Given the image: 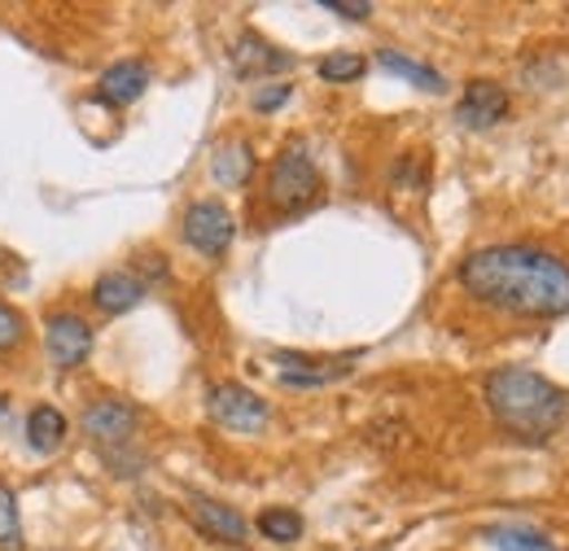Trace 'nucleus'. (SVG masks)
<instances>
[{
    "label": "nucleus",
    "instance_id": "1",
    "mask_svg": "<svg viewBox=\"0 0 569 551\" xmlns=\"http://www.w3.org/2000/svg\"><path fill=\"white\" fill-rule=\"evenodd\" d=\"M460 289L521 320H561L569 315V263L539 246H487L456 268Z\"/></svg>",
    "mask_w": 569,
    "mask_h": 551
},
{
    "label": "nucleus",
    "instance_id": "2",
    "mask_svg": "<svg viewBox=\"0 0 569 551\" xmlns=\"http://www.w3.org/2000/svg\"><path fill=\"white\" fill-rule=\"evenodd\" d=\"M487 408L508 438L539 447L569 420V390L535 368H496L487 377Z\"/></svg>",
    "mask_w": 569,
    "mask_h": 551
},
{
    "label": "nucleus",
    "instance_id": "3",
    "mask_svg": "<svg viewBox=\"0 0 569 551\" xmlns=\"http://www.w3.org/2000/svg\"><path fill=\"white\" fill-rule=\"evenodd\" d=\"M320 198V167L311 162V149L302 140L284 144L268 176V202L281 214H302Z\"/></svg>",
    "mask_w": 569,
    "mask_h": 551
},
{
    "label": "nucleus",
    "instance_id": "4",
    "mask_svg": "<svg viewBox=\"0 0 569 551\" xmlns=\"http://www.w3.org/2000/svg\"><path fill=\"white\" fill-rule=\"evenodd\" d=\"M207 415L228 433H259V429H268L272 408L254 390L223 381V385H211V394H207Z\"/></svg>",
    "mask_w": 569,
    "mask_h": 551
},
{
    "label": "nucleus",
    "instance_id": "5",
    "mask_svg": "<svg viewBox=\"0 0 569 551\" xmlns=\"http://www.w3.org/2000/svg\"><path fill=\"white\" fill-rule=\"evenodd\" d=\"M180 232H184V241H189L198 254L219 259V254H228V246H232V237H237V219L228 214L223 202H193V207L184 210Z\"/></svg>",
    "mask_w": 569,
    "mask_h": 551
},
{
    "label": "nucleus",
    "instance_id": "6",
    "mask_svg": "<svg viewBox=\"0 0 569 551\" xmlns=\"http://www.w3.org/2000/svg\"><path fill=\"white\" fill-rule=\"evenodd\" d=\"M137 424H141V415H137L132 403H123V399H97V403L83 408V429H88V438L106 455H114L119 447H132Z\"/></svg>",
    "mask_w": 569,
    "mask_h": 551
},
{
    "label": "nucleus",
    "instance_id": "7",
    "mask_svg": "<svg viewBox=\"0 0 569 551\" xmlns=\"http://www.w3.org/2000/svg\"><path fill=\"white\" fill-rule=\"evenodd\" d=\"M277 368H281V385L289 390H320V385H333V381H347L351 377V359H311V354H293V350H277L272 354Z\"/></svg>",
    "mask_w": 569,
    "mask_h": 551
},
{
    "label": "nucleus",
    "instance_id": "8",
    "mask_svg": "<svg viewBox=\"0 0 569 551\" xmlns=\"http://www.w3.org/2000/svg\"><path fill=\"white\" fill-rule=\"evenodd\" d=\"M503 119H508V92L499 83H491V79H473L465 88L460 106H456V123L469 128V132H487V128H496Z\"/></svg>",
    "mask_w": 569,
    "mask_h": 551
},
{
    "label": "nucleus",
    "instance_id": "9",
    "mask_svg": "<svg viewBox=\"0 0 569 551\" xmlns=\"http://www.w3.org/2000/svg\"><path fill=\"white\" fill-rule=\"evenodd\" d=\"M189 521L214 543H246V534H250V521L211 494H189Z\"/></svg>",
    "mask_w": 569,
    "mask_h": 551
},
{
    "label": "nucleus",
    "instance_id": "10",
    "mask_svg": "<svg viewBox=\"0 0 569 551\" xmlns=\"http://www.w3.org/2000/svg\"><path fill=\"white\" fill-rule=\"evenodd\" d=\"M44 345H49V354H53L58 368H79V363L88 359V350H92V329H88V320H79L71 311L49 315V324H44Z\"/></svg>",
    "mask_w": 569,
    "mask_h": 551
},
{
    "label": "nucleus",
    "instance_id": "11",
    "mask_svg": "<svg viewBox=\"0 0 569 551\" xmlns=\"http://www.w3.org/2000/svg\"><path fill=\"white\" fill-rule=\"evenodd\" d=\"M293 67V58L277 49V44H268L259 31H241L237 40H232V70L241 74V79H259V74H281V70Z\"/></svg>",
    "mask_w": 569,
    "mask_h": 551
},
{
    "label": "nucleus",
    "instance_id": "12",
    "mask_svg": "<svg viewBox=\"0 0 569 551\" xmlns=\"http://www.w3.org/2000/svg\"><path fill=\"white\" fill-rule=\"evenodd\" d=\"M144 88H149V67L137 62V58L114 62L110 70H101V79H97V97L106 106H132V101L144 97Z\"/></svg>",
    "mask_w": 569,
    "mask_h": 551
},
{
    "label": "nucleus",
    "instance_id": "13",
    "mask_svg": "<svg viewBox=\"0 0 569 551\" xmlns=\"http://www.w3.org/2000/svg\"><path fill=\"white\" fill-rule=\"evenodd\" d=\"M254 171H259V162H254V149H250L246 140H223V144L214 149V158H211L214 184H223V189H246V184L254 180Z\"/></svg>",
    "mask_w": 569,
    "mask_h": 551
},
{
    "label": "nucleus",
    "instance_id": "14",
    "mask_svg": "<svg viewBox=\"0 0 569 551\" xmlns=\"http://www.w3.org/2000/svg\"><path fill=\"white\" fill-rule=\"evenodd\" d=\"M141 298H144V280L137 272H106L92 284V302H97V311H106V315L132 311Z\"/></svg>",
    "mask_w": 569,
    "mask_h": 551
},
{
    "label": "nucleus",
    "instance_id": "15",
    "mask_svg": "<svg viewBox=\"0 0 569 551\" xmlns=\"http://www.w3.org/2000/svg\"><path fill=\"white\" fill-rule=\"evenodd\" d=\"M377 67L390 70V74H399V79H408V83L421 88V92H442V88H447V79H442L433 67L417 62V58H408V53H395V49H381V53H377Z\"/></svg>",
    "mask_w": 569,
    "mask_h": 551
},
{
    "label": "nucleus",
    "instance_id": "16",
    "mask_svg": "<svg viewBox=\"0 0 569 551\" xmlns=\"http://www.w3.org/2000/svg\"><path fill=\"white\" fill-rule=\"evenodd\" d=\"M27 438H31V447L40 451V455H49V451H58L62 442H67V415L58 412V408H36V412L27 415Z\"/></svg>",
    "mask_w": 569,
    "mask_h": 551
},
{
    "label": "nucleus",
    "instance_id": "17",
    "mask_svg": "<svg viewBox=\"0 0 569 551\" xmlns=\"http://www.w3.org/2000/svg\"><path fill=\"white\" fill-rule=\"evenodd\" d=\"M482 539L499 551H552L548 534L526 530V525H491V530H482Z\"/></svg>",
    "mask_w": 569,
    "mask_h": 551
},
{
    "label": "nucleus",
    "instance_id": "18",
    "mask_svg": "<svg viewBox=\"0 0 569 551\" xmlns=\"http://www.w3.org/2000/svg\"><path fill=\"white\" fill-rule=\"evenodd\" d=\"M259 534L272 543H298L302 539V517L293 508H268L259 517Z\"/></svg>",
    "mask_w": 569,
    "mask_h": 551
},
{
    "label": "nucleus",
    "instance_id": "19",
    "mask_svg": "<svg viewBox=\"0 0 569 551\" xmlns=\"http://www.w3.org/2000/svg\"><path fill=\"white\" fill-rule=\"evenodd\" d=\"M0 551H22V517L9 485H0Z\"/></svg>",
    "mask_w": 569,
    "mask_h": 551
},
{
    "label": "nucleus",
    "instance_id": "20",
    "mask_svg": "<svg viewBox=\"0 0 569 551\" xmlns=\"http://www.w3.org/2000/svg\"><path fill=\"white\" fill-rule=\"evenodd\" d=\"M363 70H368V62L359 53H329V58H320V79L325 83H356Z\"/></svg>",
    "mask_w": 569,
    "mask_h": 551
},
{
    "label": "nucleus",
    "instance_id": "21",
    "mask_svg": "<svg viewBox=\"0 0 569 551\" xmlns=\"http://www.w3.org/2000/svg\"><path fill=\"white\" fill-rule=\"evenodd\" d=\"M22 338H27V320H22L13 307L0 302V354L13 350V345H22Z\"/></svg>",
    "mask_w": 569,
    "mask_h": 551
},
{
    "label": "nucleus",
    "instance_id": "22",
    "mask_svg": "<svg viewBox=\"0 0 569 551\" xmlns=\"http://www.w3.org/2000/svg\"><path fill=\"white\" fill-rule=\"evenodd\" d=\"M325 9L333 18H347V22H368L372 18V4L368 0H325Z\"/></svg>",
    "mask_w": 569,
    "mask_h": 551
},
{
    "label": "nucleus",
    "instance_id": "23",
    "mask_svg": "<svg viewBox=\"0 0 569 551\" xmlns=\"http://www.w3.org/2000/svg\"><path fill=\"white\" fill-rule=\"evenodd\" d=\"M289 83H272V88H263V92H254V110L259 114H272V110H281L284 101H289Z\"/></svg>",
    "mask_w": 569,
    "mask_h": 551
}]
</instances>
